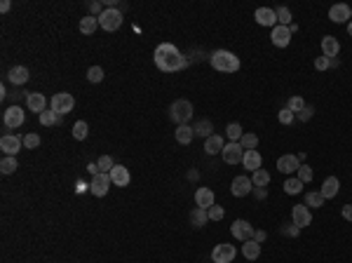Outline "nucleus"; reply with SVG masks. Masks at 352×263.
Masks as SVG:
<instances>
[{
  "instance_id": "12",
  "label": "nucleus",
  "mask_w": 352,
  "mask_h": 263,
  "mask_svg": "<svg viewBox=\"0 0 352 263\" xmlns=\"http://www.w3.org/2000/svg\"><path fill=\"white\" fill-rule=\"evenodd\" d=\"M253 191V183L249 176H235L233 183H230V193H233L235 198H244V195H249Z\"/></svg>"
},
{
  "instance_id": "21",
  "label": "nucleus",
  "mask_w": 352,
  "mask_h": 263,
  "mask_svg": "<svg viewBox=\"0 0 352 263\" xmlns=\"http://www.w3.org/2000/svg\"><path fill=\"white\" fill-rule=\"evenodd\" d=\"M195 205L202 209H209V207H214V191L211 188H198L195 191Z\"/></svg>"
},
{
  "instance_id": "42",
  "label": "nucleus",
  "mask_w": 352,
  "mask_h": 263,
  "mask_svg": "<svg viewBox=\"0 0 352 263\" xmlns=\"http://www.w3.org/2000/svg\"><path fill=\"white\" fill-rule=\"evenodd\" d=\"M87 80L90 82H101L103 80V68H101V66H92L90 71H87Z\"/></svg>"
},
{
  "instance_id": "26",
  "label": "nucleus",
  "mask_w": 352,
  "mask_h": 263,
  "mask_svg": "<svg viewBox=\"0 0 352 263\" xmlns=\"http://www.w3.org/2000/svg\"><path fill=\"white\" fill-rule=\"evenodd\" d=\"M7 80L12 82V85H24V82L28 80V68L26 66H12L7 73Z\"/></svg>"
},
{
  "instance_id": "53",
  "label": "nucleus",
  "mask_w": 352,
  "mask_h": 263,
  "mask_svg": "<svg viewBox=\"0 0 352 263\" xmlns=\"http://www.w3.org/2000/svg\"><path fill=\"white\" fill-rule=\"evenodd\" d=\"M9 7H12V2H9V0H2V2H0V12H2V14L9 12Z\"/></svg>"
},
{
  "instance_id": "34",
  "label": "nucleus",
  "mask_w": 352,
  "mask_h": 263,
  "mask_svg": "<svg viewBox=\"0 0 352 263\" xmlns=\"http://www.w3.org/2000/svg\"><path fill=\"white\" fill-rule=\"evenodd\" d=\"M17 158H12V155H5L2 158V162H0V172L2 174H12V172H17Z\"/></svg>"
},
{
  "instance_id": "28",
  "label": "nucleus",
  "mask_w": 352,
  "mask_h": 263,
  "mask_svg": "<svg viewBox=\"0 0 352 263\" xmlns=\"http://www.w3.org/2000/svg\"><path fill=\"white\" fill-rule=\"evenodd\" d=\"M207 221H209V211H207V209L195 207L193 211H190V223H193L195 228H202Z\"/></svg>"
},
{
  "instance_id": "38",
  "label": "nucleus",
  "mask_w": 352,
  "mask_h": 263,
  "mask_svg": "<svg viewBox=\"0 0 352 263\" xmlns=\"http://www.w3.org/2000/svg\"><path fill=\"white\" fill-rule=\"evenodd\" d=\"M97 167H99V172L110 174V169L115 167V162H113V158H110V155H101L99 162H97Z\"/></svg>"
},
{
  "instance_id": "16",
  "label": "nucleus",
  "mask_w": 352,
  "mask_h": 263,
  "mask_svg": "<svg viewBox=\"0 0 352 263\" xmlns=\"http://www.w3.org/2000/svg\"><path fill=\"white\" fill-rule=\"evenodd\" d=\"M277 169L282 174H294L301 169V160H298V155H282L280 160H277Z\"/></svg>"
},
{
  "instance_id": "18",
  "label": "nucleus",
  "mask_w": 352,
  "mask_h": 263,
  "mask_svg": "<svg viewBox=\"0 0 352 263\" xmlns=\"http://www.w3.org/2000/svg\"><path fill=\"white\" fill-rule=\"evenodd\" d=\"M110 181H113V186H120V188H125L127 183L132 181V176H129V169H127L125 164H115V167L110 169Z\"/></svg>"
},
{
  "instance_id": "2",
  "label": "nucleus",
  "mask_w": 352,
  "mask_h": 263,
  "mask_svg": "<svg viewBox=\"0 0 352 263\" xmlns=\"http://www.w3.org/2000/svg\"><path fill=\"white\" fill-rule=\"evenodd\" d=\"M209 59H211V66L221 73H237L240 71V56H235L233 52H228V50H216Z\"/></svg>"
},
{
  "instance_id": "44",
  "label": "nucleus",
  "mask_w": 352,
  "mask_h": 263,
  "mask_svg": "<svg viewBox=\"0 0 352 263\" xmlns=\"http://www.w3.org/2000/svg\"><path fill=\"white\" fill-rule=\"evenodd\" d=\"M207 211H209V218H211V221H221V218L226 216V209H223V207H218V205H214V207H209Z\"/></svg>"
},
{
  "instance_id": "40",
  "label": "nucleus",
  "mask_w": 352,
  "mask_h": 263,
  "mask_svg": "<svg viewBox=\"0 0 352 263\" xmlns=\"http://www.w3.org/2000/svg\"><path fill=\"white\" fill-rule=\"evenodd\" d=\"M287 108H289L291 113H294V115H298L301 110L305 108V101L301 99V97H291V99H289V104H287Z\"/></svg>"
},
{
  "instance_id": "50",
  "label": "nucleus",
  "mask_w": 352,
  "mask_h": 263,
  "mask_svg": "<svg viewBox=\"0 0 352 263\" xmlns=\"http://www.w3.org/2000/svg\"><path fill=\"white\" fill-rule=\"evenodd\" d=\"M90 9H92V14H97V17H101V12L106 7H101V2H90Z\"/></svg>"
},
{
  "instance_id": "17",
  "label": "nucleus",
  "mask_w": 352,
  "mask_h": 263,
  "mask_svg": "<svg viewBox=\"0 0 352 263\" xmlns=\"http://www.w3.org/2000/svg\"><path fill=\"white\" fill-rule=\"evenodd\" d=\"M253 19L261 24V26H277V12L270 7H258L256 9V14H253Z\"/></svg>"
},
{
  "instance_id": "24",
  "label": "nucleus",
  "mask_w": 352,
  "mask_h": 263,
  "mask_svg": "<svg viewBox=\"0 0 352 263\" xmlns=\"http://www.w3.org/2000/svg\"><path fill=\"white\" fill-rule=\"evenodd\" d=\"M338 191H341V181L336 179V176H329L324 183H322V195H324V200H331L338 195Z\"/></svg>"
},
{
  "instance_id": "3",
  "label": "nucleus",
  "mask_w": 352,
  "mask_h": 263,
  "mask_svg": "<svg viewBox=\"0 0 352 263\" xmlns=\"http://www.w3.org/2000/svg\"><path fill=\"white\" fill-rule=\"evenodd\" d=\"M169 118L176 122V125H188L190 118H193V104L188 99H176L169 106Z\"/></svg>"
},
{
  "instance_id": "54",
  "label": "nucleus",
  "mask_w": 352,
  "mask_h": 263,
  "mask_svg": "<svg viewBox=\"0 0 352 263\" xmlns=\"http://www.w3.org/2000/svg\"><path fill=\"white\" fill-rule=\"evenodd\" d=\"M253 195H256V198H265V195H268V193H265V188H253Z\"/></svg>"
},
{
  "instance_id": "4",
  "label": "nucleus",
  "mask_w": 352,
  "mask_h": 263,
  "mask_svg": "<svg viewBox=\"0 0 352 263\" xmlns=\"http://www.w3.org/2000/svg\"><path fill=\"white\" fill-rule=\"evenodd\" d=\"M99 26L103 28V31H108V33L117 31V28L122 26V12L115 7H106L99 17Z\"/></svg>"
},
{
  "instance_id": "1",
  "label": "nucleus",
  "mask_w": 352,
  "mask_h": 263,
  "mask_svg": "<svg viewBox=\"0 0 352 263\" xmlns=\"http://www.w3.org/2000/svg\"><path fill=\"white\" fill-rule=\"evenodd\" d=\"M155 66L160 68V71L164 73H176L181 71V68H186V56L181 54L179 50L172 45V43H162V45H157V50H155Z\"/></svg>"
},
{
  "instance_id": "27",
  "label": "nucleus",
  "mask_w": 352,
  "mask_h": 263,
  "mask_svg": "<svg viewBox=\"0 0 352 263\" xmlns=\"http://www.w3.org/2000/svg\"><path fill=\"white\" fill-rule=\"evenodd\" d=\"M174 136H176V141H179L181 146H188L190 141H193L195 132H193V127H190V125H179V127H176V132H174Z\"/></svg>"
},
{
  "instance_id": "5",
  "label": "nucleus",
  "mask_w": 352,
  "mask_h": 263,
  "mask_svg": "<svg viewBox=\"0 0 352 263\" xmlns=\"http://www.w3.org/2000/svg\"><path fill=\"white\" fill-rule=\"evenodd\" d=\"M75 108V99H73V94L68 92H59L52 97V110H54L56 115H66V113H71Z\"/></svg>"
},
{
  "instance_id": "39",
  "label": "nucleus",
  "mask_w": 352,
  "mask_h": 263,
  "mask_svg": "<svg viewBox=\"0 0 352 263\" xmlns=\"http://www.w3.org/2000/svg\"><path fill=\"white\" fill-rule=\"evenodd\" d=\"M59 118H61V115H56L52 108L40 113V122H43V125H47V127H50V125H56V122H59Z\"/></svg>"
},
{
  "instance_id": "8",
  "label": "nucleus",
  "mask_w": 352,
  "mask_h": 263,
  "mask_svg": "<svg viewBox=\"0 0 352 263\" xmlns=\"http://www.w3.org/2000/svg\"><path fill=\"white\" fill-rule=\"evenodd\" d=\"M21 146H24V139L17 134H5L0 139V151L5 155H12V158H17V153L21 151Z\"/></svg>"
},
{
  "instance_id": "15",
  "label": "nucleus",
  "mask_w": 352,
  "mask_h": 263,
  "mask_svg": "<svg viewBox=\"0 0 352 263\" xmlns=\"http://www.w3.org/2000/svg\"><path fill=\"white\" fill-rule=\"evenodd\" d=\"M270 40H272V45L275 47H287L291 43V31L289 26H277L272 28V33H270Z\"/></svg>"
},
{
  "instance_id": "29",
  "label": "nucleus",
  "mask_w": 352,
  "mask_h": 263,
  "mask_svg": "<svg viewBox=\"0 0 352 263\" xmlns=\"http://www.w3.org/2000/svg\"><path fill=\"white\" fill-rule=\"evenodd\" d=\"M97 26H99V17H94V14L80 19V33H85V36H92L97 31Z\"/></svg>"
},
{
  "instance_id": "14",
  "label": "nucleus",
  "mask_w": 352,
  "mask_h": 263,
  "mask_svg": "<svg viewBox=\"0 0 352 263\" xmlns=\"http://www.w3.org/2000/svg\"><path fill=\"white\" fill-rule=\"evenodd\" d=\"M350 17H352V7L345 5V2H338V5H334V7L329 9V19L334 24H345Z\"/></svg>"
},
{
  "instance_id": "22",
  "label": "nucleus",
  "mask_w": 352,
  "mask_h": 263,
  "mask_svg": "<svg viewBox=\"0 0 352 263\" xmlns=\"http://www.w3.org/2000/svg\"><path fill=\"white\" fill-rule=\"evenodd\" d=\"M242 164H244V169H249V172H256V169H261V164H263L261 153H258V151H244Z\"/></svg>"
},
{
  "instance_id": "6",
  "label": "nucleus",
  "mask_w": 352,
  "mask_h": 263,
  "mask_svg": "<svg viewBox=\"0 0 352 263\" xmlns=\"http://www.w3.org/2000/svg\"><path fill=\"white\" fill-rule=\"evenodd\" d=\"M110 186H113V181H110V174L99 172L97 176H92L90 193L94 195V198H103V195L108 193V188H110Z\"/></svg>"
},
{
  "instance_id": "48",
  "label": "nucleus",
  "mask_w": 352,
  "mask_h": 263,
  "mask_svg": "<svg viewBox=\"0 0 352 263\" xmlns=\"http://www.w3.org/2000/svg\"><path fill=\"white\" fill-rule=\"evenodd\" d=\"M331 66V59H326V56H317L315 59V68L317 71H326Z\"/></svg>"
},
{
  "instance_id": "23",
  "label": "nucleus",
  "mask_w": 352,
  "mask_h": 263,
  "mask_svg": "<svg viewBox=\"0 0 352 263\" xmlns=\"http://www.w3.org/2000/svg\"><path fill=\"white\" fill-rule=\"evenodd\" d=\"M223 148H226V144H223V136L221 134H211L207 141H204V151H207V155L223 153Z\"/></svg>"
},
{
  "instance_id": "37",
  "label": "nucleus",
  "mask_w": 352,
  "mask_h": 263,
  "mask_svg": "<svg viewBox=\"0 0 352 263\" xmlns=\"http://www.w3.org/2000/svg\"><path fill=\"white\" fill-rule=\"evenodd\" d=\"M305 205H307V207H315V209L324 207V195H322V193H307V195H305Z\"/></svg>"
},
{
  "instance_id": "31",
  "label": "nucleus",
  "mask_w": 352,
  "mask_h": 263,
  "mask_svg": "<svg viewBox=\"0 0 352 263\" xmlns=\"http://www.w3.org/2000/svg\"><path fill=\"white\" fill-rule=\"evenodd\" d=\"M251 183H253V188H265L268 183H270V174L265 172V169H256L253 172V176H251Z\"/></svg>"
},
{
  "instance_id": "46",
  "label": "nucleus",
  "mask_w": 352,
  "mask_h": 263,
  "mask_svg": "<svg viewBox=\"0 0 352 263\" xmlns=\"http://www.w3.org/2000/svg\"><path fill=\"white\" fill-rule=\"evenodd\" d=\"M296 176H298V179H301L303 183H307L310 179H312V169H310L307 164H301V169L296 172Z\"/></svg>"
},
{
  "instance_id": "13",
  "label": "nucleus",
  "mask_w": 352,
  "mask_h": 263,
  "mask_svg": "<svg viewBox=\"0 0 352 263\" xmlns=\"http://www.w3.org/2000/svg\"><path fill=\"white\" fill-rule=\"evenodd\" d=\"M291 218H294V226L296 228H305V226H310L312 214H310L307 205H296V207L291 209Z\"/></svg>"
},
{
  "instance_id": "41",
  "label": "nucleus",
  "mask_w": 352,
  "mask_h": 263,
  "mask_svg": "<svg viewBox=\"0 0 352 263\" xmlns=\"http://www.w3.org/2000/svg\"><path fill=\"white\" fill-rule=\"evenodd\" d=\"M277 21H280V26H291L289 7H277Z\"/></svg>"
},
{
  "instance_id": "52",
  "label": "nucleus",
  "mask_w": 352,
  "mask_h": 263,
  "mask_svg": "<svg viewBox=\"0 0 352 263\" xmlns=\"http://www.w3.org/2000/svg\"><path fill=\"white\" fill-rule=\"evenodd\" d=\"M265 237H268V233H265V230H256V233H253V240H256V242H263Z\"/></svg>"
},
{
  "instance_id": "43",
  "label": "nucleus",
  "mask_w": 352,
  "mask_h": 263,
  "mask_svg": "<svg viewBox=\"0 0 352 263\" xmlns=\"http://www.w3.org/2000/svg\"><path fill=\"white\" fill-rule=\"evenodd\" d=\"M24 146H26V148H31V151H33V148H38V146H40V136H38L36 132H28V134L24 136Z\"/></svg>"
},
{
  "instance_id": "25",
  "label": "nucleus",
  "mask_w": 352,
  "mask_h": 263,
  "mask_svg": "<svg viewBox=\"0 0 352 263\" xmlns=\"http://www.w3.org/2000/svg\"><path fill=\"white\" fill-rule=\"evenodd\" d=\"M242 256L247 261H256L258 256H261V242H256V240H247L242 245Z\"/></svg>"
},
{
  "instance_id": "30",
  "label": "nucleus",
  "mask_w": 352,
  "mask_h": 263,
  "mask_svg": "<svg viewBox=\"0 0 352 263\" xmlns=\"http://www.w3.org/2000/svg\"><path fill=\"white\" fill-rule=\"evenodd\" d=\"M193 132H195V136H202L207 141L209 136H211V132H214V125H211V120H200L198 125L193 127Z\"/></svg>"
},
{
  "instance_id": "10",
  "label": "nucleus",
  "mask_w": 352,
  "mask_h": 263,
  "mask_svg": "<svg viewBox=\"0 0 352 263\" xmlns=\"http://www.w3.org/2000/svg\"><path fill=\"white\" fill-rule=\"evenodd\" d=\"M221 158H223V162H226V164H237V162H242L244 148H242L240 144H237V141H230V144H226V148H223Z\"/></svg>"
},
{
  "instance_id": "33",
  "label": "nucleus",
  "mask_w": 352,
  "mask_h": 263,
  "mask_svg": "<svg viewBox=\"0 0 352 263\" xmlns=\"http://www.w3.org/2000/svg\"><path fill=\"white\" fill-rule=\"evenodd\" d=\"M87 134H90V125H87L85 120H78V122L73 125V136H75L78 141H82V139H87Z\"/></svg>"
},
{
  "instance_id": "55",
  "label": "nucleus",
  "mask_w": 352,
  "mask_h": 263,
  "mask_svg": "<svg viewBox=\"0 0 352 263\" xmlns=\"http://www.w3.org/2000/svg\"><path fill=\"white\" fill-rule=\"evenodd\" d=\"M348 33H350V38H352V21L348 24Z\"/></svg>"
},
{
  "instance_id": "11",
  "label": "nucleus",
  "mask_w": 352,
  "mask_h": 263,
  "mask_svg": "<svg viewBox=\"0 0 352 263\" xmlns=\"http://www.w3.org/2000/svg\"><path fill=\"white\" fill-rule=\"evenodd\" d=\"M24 120H26V115H24V110L19 108V106H9V108L2 113V122H5V127H9V129L21 127Z\"/></svg>"
},
{
  "instance_id": "45",
  "label": "nucleus",
  "mask_w": 352,
  "mask_h": 263,
  "mask_svg": "<svg viewBox=\"0 0 352 263\" xmlns=\"http://www.w3.org/2000/svg\"><path fill=\"white\" fill-rule=\"evenodd\" d=\"M294 118H296V115H294L289 108H282L280 113H277V120H280L282 125H291V122H294Z\"/></svg>"
},
{
  "instance_id": "9",
  "label": "nucleus",
  "mask_w": 352,
  "mask_h": 263,
  "mask_svg": "<svg viewBox=\"0 0 352 263\" xmlns=\"http://www.w3.org/2000/svg\"><path fill=\"white\" fill-rule=\"evenodd\" d=\"M230 233H233V237H237V240H242V242H247V240H253V226L249 223V221H244V218H237L233 226H230Z\"/></svg>"
},
{
  "instance_id": "7",
  "label": "nucleus",
  "mask_w": 352,
  "mask_h": 263,
  "mask_svg": "<svg viewBox=\"0 0 352 263\" xmlns=\"http://www.w3.org/2000/svg\"><path fill=\"white\" fill-rule=\"evenodd\" d=\"M235 256H237V249L228 242H221L211 249V261L214 263H233Z\"/></svg>"
},
{
  "instance_id": "20",
  "label": "nucleus",
  "mask_w": 352,
  "mask_h": 263,
  "mask_svg": "<svg viewBox=\"0 0 352 263\" xmlns=\"http://www.w3.org/2000/svg\"><path fill=\"white\" fill-rule=\"evenodd\" d=\"M338 52H341V43H338L334 36L322 38V54H324L326 59H331V61H334V56H338Z\"/></svg>"
},
{
  "instance_id": "51",
  "label": "nucleus",
  "mask_w": 352,
  "mask_h": 263,
  "mask_svg": "<svg viewBox=\"0 0 352 263\" xmlns=\"http://www.w3.org/2000/svg\"><path fill=\"white\" fill-rule=\"evenodd\" d=\"M343 218L345 221H352V205H345L343 207Z\"/></svg>"
},
{
  "instance_id": "36",
  "label": "nucleus",
  "mask_w": 352,
  "mask_h": 263,
  "mask_svg": "<svg viewBox=\"0 0 352 263\" xmlns=\"http://www.w3.org/2000/svg\"><path fill=\"white\" fill-rule=\"evenodd\" d=\"M240 146H242L244 151H256L258 148V136L256 134H244L240 139Z\"/></svg>"
},
{
  "instance_id": "35",
  "label": "nucleus",
  "mask_w": 352,
  "mask_h": 263,
  "mask_svg": "<svg viewBox=\"0 0 352 263\" xmlns=\"http://www.w3.org/2000/svg\"><path fill=\"white\" fill-rule=\"evenodd\" d=\"M226 134L230 141H237V144H240V139L244 136V132H242V127H240V122H230L226 127Z\"/></svg>"
},
{
  "instance_id": "49",
  "label": "nucleus",
  "mask_w": 352,
  "mask_h": 263,
  "mask_svg": "<svg viewBox=\"0 0 352 263\" xmlns=\"http://www.w3.org/2000/svg\"><path fill=\"white\" fill-rule=\"evenodd\" d=\"M282 233H284V235H298V233H301V228H296L294 223H291V228H289V223H287V226L282 228Z\"/></svg>"
},
{
  "instance_id": "19",
  "label": "nucleus",
  "mask_w": 352,
  "mask_h": 263,
  "mask_svg": "<svg viewBox=\"0 0 352 263\" xmlns=\"http://www.w3.org/2000/svg\"><path fill=\"white\" fill-rule=\"evenodd\" d=\"M26 106L33 110V113H43V110H47L45 94H40V92H28L26 94Z\"/></svg>"
},
{
  "instance_id": "32",
  "label": "nucleus",
  "mask_w": 352,
  "mask_h": 263,
  "mask_svg": "<svg viewBox=\"0 0 352 263\" xmlns=\"http://www.w3.org/2000/svg\"><path fill=\"white\" fill-rule=\"evenodd\" d=\"M301 191H303V181H301L298 176H294V179H287V181H284V193H287V195H298Z\"/></svg>"
},
{
  "instance_id": "47",
  "label": "nucleus",
  "mask_w": 352,
  "mask_h": 263,
  "mask_svg": "<svg viewBox=\"0 0 352 263\" xmlns=\"http://www.w3.org/2000/svg\"><path fill=\"white\" fill-rule=\"evenodd\" d=\"M312 115H315V108H312V106H305V108L301 110V113H298L296 118L301 120V122H307V120L312 118Z\"/></svg>"
}]
</instances>
